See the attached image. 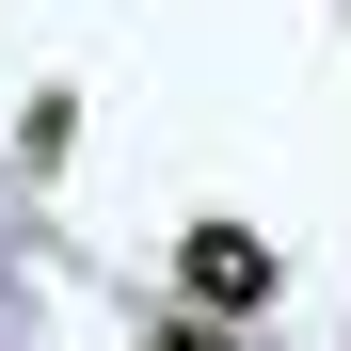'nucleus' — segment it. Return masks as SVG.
<instances>
[{"label":"nucleus","mask_w":351,"mask_h":351,"mask_svg":"<svg viewBox=\"0 0 351 351\" xmlns=\"http://www.w3.org/2000/svg\"><path fill=\"white\" fill-rule=\"evenodd\" d=\"M176 287H192L208 319H256V304H271V240H240V223H192V256H176Z\"/></svg>","instance_id":"nucleus-1"},{"label":"nucleus","mask_w":351,"mask_h":351,"mask_svg":"<svg viewBox=\"0 0 351 351\" xmlns=\"http://www.w3.org/2000/svg\"><path fill=\"white\" fill-rule=\"evenodd\" d=\"M144 351H223V335H208V319H160V335H144Z\"/></svg>","instance_id":"nucleus-2"}]
</instances>
